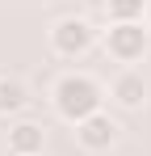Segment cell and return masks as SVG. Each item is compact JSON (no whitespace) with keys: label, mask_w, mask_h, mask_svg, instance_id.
<instances>
[{"label":"cell","mask_w":151,"mask_h":156,"mask_svg":"<svg viewBox=\"0 0 151 156\" xmlns=\"http://www.w3.org/2000/svg\"><path fill=\"white\" fill-rule=\"evenodd\" d=\"M55 105H59V114L67 118V122H84V118H92V114H101V89L97 80L88 76H63L59 84H55Z\"/></svg>","instance_id":"obj_1"},{"label":"cell","mask_w":151,"mask_h":156,"mask_svg":"<svg viewBox=\"0 0 151 156\" xmlns=\"http://www.w3.org/2000/svg\"><path fill=\"white\" fill-rule=\"evenodd\" d=\"M50 47L59 55H67V59H76V55H84L92 47V26L80 21V17H63L59 26L50 30Z\"/></svg>","instance_id":"obj_2"},{"label":"cell","mask_w":151,"mask_h":156,"mask_svg":"<svg viewBox=\"0 0 151 156\" xmlns=\"http://www.w3.org/2000/svg\"><path fill=\"white\" fill-rule=\"evenodd\" d=\"M147 51V30L139 26V21H118V26L109 30V55H118V59H139V55Z\"/></svg>","instance_id":"obj_3"},{"label":"cell","mask_w":151,"mask_h":156,"mask_svg":"<svg viewBox=\"0 0 151 156\" xmlns=\"http://www.w3.org/2000/svg\"><path fill=\"white\" fill-rule=\"evenodd\" d=\"M113 135H118V122H113L109 114H92V118H84V122H80V144H84V148H92V152L109 148V144H113Z\"/></svg>","instance_id":"obj_4"},{"label":"cell","mask_w":151,"mask_h":156,"mask_svg":"<svg viewBox=\"0 0 151 156\" xmlns=\"http://www.w3.org/2000/svg\"><path fill=\"white\" fill-rule=\"evenodd\" d=\"M113 97H118L126 110L143 105V97H147V84H143V76H139V72H126V76H118V84H113Z\"/></svg>","instance_id":"obj_5"},{"label":"cell","mask_w":151,"mask_h":156,"mask_svg":"<svg viewBox=\"0 0 151 156\" xmlns=\"http://www.w3.org/2000/svg\"><path fill=\"white\" fill-rule=\"evenodd\" d=\"M8 144H13V152H17V156H38V152H42V127L21 122V127H13Z\"/></svg>","instance_id":"obj_6"},{"label":"cell","mask_w":151,"mask_h":156,"mask_svg":"<svg viewBox=\"0 0 151 156\" xmlns=\"http://www.w3.org/2000/svg\"><path fill=\"white\" fill-rule=\"evenodd\" d=\"M25 101H29V97H25L21 80H0V114H17Z\"/></svg>","instance_id":"obj_7"},{"label":"cell","mask_w":151,"mask_h":156,"mask_svg":"<svg viewBox=\"0 0 151 156\" xmlns=\"http://www.w3.org/2000/svg\"><path fill=\"white\" fill-rule=\"evenodd\" d=\"M109 17L118 21H139L143 17V0H109Z\"/></svg>","instance_id":"obj_8"}]
</instances>
